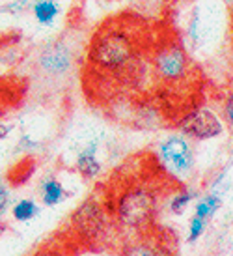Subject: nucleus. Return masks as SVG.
<instances>
[{
	"label": "nucleus",
	"instance_id": "12",
	"mask_svg": "<svg viewBox=\"0 0 233 256\" xmlns=\"http://www.w3.org/2000/svg\"><path fill=\"white\" fill-rule=\"evenodd\" d=\"M192 198H194V194H192V192H189V191L179 192V194H176L174 200L170 202V210H172L176 215H181L185 210H187V206L191 204Z\"/></svg>",
	"mask_w": 233,
	"mask_h": 256
},
{
	"label": "nucleus",
	"instance_id": "2",
	"mask_svg": "<svg viewBox=\"0 0 233 256\" xmlns=\"http://www.w3.org/2000/svg\"><path fill=\"white\" fill-rule=\"evenodd\" d=\"M75 68V50L65 40L47 43L37 50L32 62V70L39 80L62 82L69 77Z\"/></svg>",
	"mask_w": 233,
	"mask_h": 256
},
{
	"label": "nucleus",
	"instance_id": "4",
	"mask_svg": "<svg viewBox=\"0 0 233 256\" xmlns=\"http://www.w3.org/2000/svg\"><path fill=\"white\" fill-rule=\"evenodd\" d=\"M155 68L159 77L170 82H176L187 75L189 72V58L183 47L176 42L164 43L155 52Z\"/></svg>",
	"mask_w": 233,
	"mask_h": 256
},
{
	"label": "nucleus",
	"instance_id": "1",
	"mask_svg": "<svg viewBox=\"0 0 233 256\" xmlns=\"http://www.w3.org/2000/svg\"><path fill=\"white\" fill-rule=\"evenodd\" d=\"M136 56V43L127 28L118 22H108L92 36L86 49L88 78L131 73Z\"/></svg>",
	"mask_w": 233,
	"mask_h": 256
},
{
	"label": "nucleus",
	"instance_id": "11",
	"mask_svg": "<svg viewBox=\"0 0 233 256\" xmlns=\"http://www.w3.org/2000/svg\"><path fill=\"white\" fill-rule=\"evenodd\" d=\"M37 214H39V206H37L32 198L19 200V202L13 206V219L19 220V222H24V220L34 219Z\"/></svg>",
	"mask_w": 233,
	"mask_h": 256
},
{
	"label": "nucleus",
	"instance_id": "16",
	"mask_svg": "<svg viewBox=\"0 0 233 256\" xmlns=\"http://www.w3.org/2000/svg\"><path fill=\"white\" fill-rule=\"evenodd\" d=\"M9 131H11V126H0V140L6 138L9 135Z\"/></svg>",
	"mask_w": 233,
	"mask_h": 256
},
{
	"label": "nucleus",
	"instance_id": "10",
	"mask_svg": "<svg viewBox=\"0 0 233 256\" xmlns=\"http://www.w3.org/2000/svg\"><path fill=\"white\" fill-rule=\"evenodd\" d=\"M220 206H222L220 196H217V194H209V196L202 198L198 204H196V208H194V215H198V217H202V219H211L213 215L219 212Z\"/></svg>",
	"mask_w": 233,
	"mask_h": 256
},
{
	"label": "nucleus",
	"instance_id": "14",
	"mask_svg": "<svg viewBox=\"0 0 233 256\" xmlns=\"http://www.w3.org/2000/svg\"><path fill=\"white\" fill-rule=\"evenodd\" d=\"M7 204H9V191H7L6 185L0 182V217L6 212Z\"/></svg>",
	"mask_w": 233,
	"mask_h": 256
},
{
	"label": "nucleus",
	"instance_id": "17",
	"mask_svg": "<svg viewBox=\"0 0 233 256\" xmlns=\"http://www.w3.org/2000/svg\"><path fill=\"white\" fill-rule=\"evenodd\" d=\"M4 230H6V226H0V238H2V234H4Z\"/></svg>",
	"mask_w": 233,
	"mask_h": 256
},
{
	"label": "nucleus",
	"instance_id": "13",
	"mask_svg": "<svg viewBox=\"0 0 233 256\" xmlns=\"http://www.w3.org/2000/svg\"><path fill=\"white\" fill-rule=\"evenodd\" d=\"M205 226H207V219H202L198 215H194L191 219V226H189V242H198L200 236L205 232Z\"/></svg>",
	"mask_w": 233,
	"mask_h": 256
},
{
	"label": "nucleus",
	"instance_id": "3",
	"mask_svg": "<svg viewBox=\"0 0 233 256\" xmlns=\"http://www.w3.org/2000/svg\"><path fill=\"white\" fill-rule=\"evenodd\" d=\"M157 210H159V202L153 192L146 187H133L118 198L116 214L123 226L142 230L153 222Z\"/></svg>",
	"mask_w": 233,
	"mask_h": 256
},
{
	"label": "nucleus",
	"instance_id": "15",
	"mask_svg": "<svg viewBox=\"0 0 233 256\" xmlns=\"http://www.w3.org/2000/svg\"><path fill=\"white\" fill-rule=\"evenodd\" d=\"M224 118H226L228 126L233 129V94L226 100V103H224Z\"/></svg>",
	"mask_w": 233,
	"mask_h": 256
},
{
	"label": "nucleus",
	"instance_id": "7",
	"mask_svg": "<svg viewBox=\"0 0 233 256\" xmlns=\"http://www.w3.org/2000/svg\"><path fill=\"white\" fill-rule=\"evenodd\" d=\"M97 144L92 142L88 144L82 152H80V156L77 157V170L82 174V178L86 180H92L95 178L97 174L101 172V163L97 161Z\"/></svg>",
	"mask_w": 233,
	"mask_h": 256
},
{
	"label": "nucleus",
	"instance_id": "5",
	"mask_svg": "<svg viewBox=\"0 0 233 256\" xmlns=\"http://www.w3.org/2000/svg\"><path fill=\"white\" fill-rule=\"evenodd\" d=\"M161 159L166 164L172 174L176 176H189L194 166V154H192L191 144L185 140L183 136H172L161 146Z\"/></svg>",
	"mask_w": 233,
	"mask_h": 256
},
{
	"label": "nucleus",
	"instance_id": "9",
	"mask_svg": "<svg viewBox=\"0 0 233 256\" xmlns=\"http://www.w3.org/2000/svg\"><path fill=\"white\" fill-rule=\"evenodd\" d=\"M34 15L35 19L41 22V24H49L52 22V19L58 15V4L54 0H37L34 6Z\"/></svg>",
	"mask_w": 233,
	"mask_h": 256
},
{
	"label": "nucleus",
	"instance_id": "8",
	"mask_svg": "<svg viewBox=\"0 0 233 256\" xmlns=\"http://www.w3.org/2000/svg\"><path fill=\"white\" fill-rule=\"evenodd\" d=\"M67 196L64 185L60 184L56 178H49L41 185V202L45 206H56Z\"/></svg>",
	"mask_w": 233,
	"mask_h": 256
},
{
	"label": "nucleus",
	"instance_id": "6",
	"mask_svg": "<svg viewBox=\"0 0 233 256\" xmlns=\"http://www.w3.org/2000/svg\"><path fill=\"white\" fill-rule=\"evenodd\" d=\"M222 131V124L217 118V114L211 110H200V112L192 114L191 120L185 124V133L191 135L192 138L205 140V138H213V136L220 135Z\"/></svg>",
	"mask_w": 233,
	"mask_h": 256
}]
</instances>
